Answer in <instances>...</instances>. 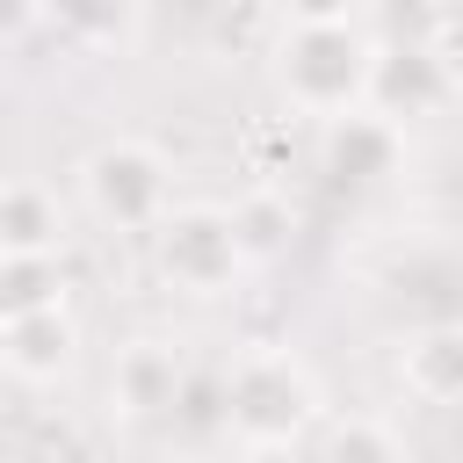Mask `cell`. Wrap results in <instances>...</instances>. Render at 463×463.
I'll return each mask as SVG.
<instances>
[{
  "instance_id": "cell-6",
  "label": "cell",
  "mask_w": 463,
  "mask_h": 463,
  "mask_svg": "<svg viewBox=\"0 0 463 463\" xmlns=\"http://www.w3.org/2000/svg\"><path fill=\"white\" fill-rule=\"evenodd\" d=\"M65 210L43 181H0V253H58Z\"/></svg>"
},
{
  "instance_id": "cell-5",
  "label": "cell",
  "mask_w": 463,
  "mask_h": 463,
  "mask_svg": "<svg viewBox=\"0 0 463 463\" xmlns=\"http://www.w3.org/2000/svg\"><path fill=\"white\" fill-rule=\"evenodd\" d=\"M72 318L51 304V311H29V318H7L0 326V362L14 369V376H29V383H51V376H65L72 369Z\"/></svg>"
},
{
  "instance_id": "cell-8",
  "label": "cell",
  "mask_w": 463,
  "mask_h": 463,
  "mask_svg": "<svg viewBox=\"0 0 463 463\" xmlns=\"http://www.w3.org/2000/svg\"><path fill=\"white\" fill-rule=\"evenodd\" d=\"M116 383H123V412H166V405L181 398V369H174V354H159L152 340L116 362Z\"/></svg>"
},
{
  "instance_id": "cell-10",
  "label": "cell",
  "mask_w": 463,
  "mask_h": 463,
  "mask_svg": "<svg viewBox=\"0 0 463 463\" xmlns=\"http://www.w3.org/2000/svg\"><path fill=\"white\" fill-rule=\"evenodd\" d=\"M72 36H116L130 22V0H43Z\"/></svg>"
},
{
  "instance_id": "cell-1",
  "label": "cell",
  "mask_w": 463,
  "mask_h": 463,
  "mask_svg": "<svg viewBox=\"0 0 463 463\" xmlns=\"http://www.w3.org/2000/svg\"><path fill=\"white\" fill-rule=\"evenodd\" d=\"M311 420H318V391H311V376H304L297 354L253 347V354L224 376V427H232L246 449H289Z\"/></svg>"
},
{
  "instance_id": "cell-9",
  "label": "cell",
  "mask_w": 463,
  "mask_h": 463,
  "mask_svg": "<svg viewBox=\"0 0 463 463\" xmlns=\"http://www.w3.org/2000/svg\"><path fill=\"white\" fill-rule=\"evenodd\" d=\"M318 463H405V456H398V441H391V427H383V420L347 412V420H333V427H326Z\"/></svg>"
},
{
  "instance_id": "cell-2",
  "label": "cell",
  "mask_w": 463,
  "mask_h": 463,
  "mask_svg": "<svg viewBox=\"0 0 463 463\" xmlns=\"http://www.w3.org/2000/svg\"><path fill=\"white\" fill-rule=\"evenodd\" d=\"M275 72H282L289 109H304V116H354L369 101V87H376V51L347 22H333V29H289Z\"/></svg>"
},
{
  "instance_id": "cell-12",
  "label": "cell",
  "mask_w": 463,
  "mask_h": 463,
  "mask_svg": "<svg viewBox=\"0 0 463 463\" xmlns=\"http://www.w3.org/2000/svg\"><path fill=\"white\" fill-rule=\"evenodd\" d=\"M36 14H43V0H0V43H14Z\"/></svg>"
},
{
  "instance_id": "cell-3",
  "label": "cell",
  "mask_w": 463,
  "mask_h": 463,
  "mask_svg": "<svg viewBox=\"0 0 463 463\" xmlns=\"http://www.w3.org/2000/svg\"><path fill=\"white\" fill-rule=\"evenodd\" d=\"M80 203L116 224V232H152L166 210H174V181H166V159L137 137H109L80 159Z\"/></svg>"
},
{
  "instance_id": "cell-11",
  "label": "cell",
  "mask_w": 463,
  "mask_h": 463,
  "mask_svg": "<svg viewBox=\"0 0 463 463\" xmlns=\"http://www.w3.org/2000/svg\"><path fill=\"white\" fill-rule=\"evenodd\" d=\"M282 14H289V29H333L354 14V0H282Z\"/></svg>"
},
{
  "instance_id": "cell-4",
  "label": "cell",
  "mask_w": 463,
  "mask_h": 463,
  "mask_svg": "<svg viewBox=\"0 0 463 463\" xmlns=\"http://www.w3.org/2000/svg\"><path fill=\"white\" fill-rule=\"evenodd\" d=\"M152 246H159V275L174 289H188V297L232 289V275L246 260V239H239L232 210H166L152 224Z\"/></svg>"
},
{
  "instance_id": "cell-7",
  "label": "cell",
  "mask_w": 463,
  "mask_h": 463,
  "mask_svg": "<svg viewBox=\"0 0 463 463\" xmlns=\"http://www.w3.org/2000/svg\"><path fill=\"white\" fill-rule=\"evenodd\" d=\"M398 369H405V383H412L427 405H463V318L427 326L420 340H405Z\"/></svg>"
}]
</instances>
